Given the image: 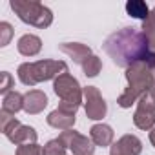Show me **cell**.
<instances>
[{"label":"cell","mask_w":155,"mask_h":155,"mask_svg":"<svg viewBox=\"0 0 155 155\" xmlns=\"http://www.w3.org/2000/svg\"><path fill=\"white\" fill-rule=\"evenodd\" d=\"M102 48L110 58L124 69L135 64H146L155 73V51L150 49L146 35L137 28H122L111 33Z\"/></svg>","instance_id":"obj_1"},{"label":"cell","mask_w":155,"mask_h":155,"mask_svg":"<svg viewBox=\"0 0 155 155\" xmlns=\"http://www.w3.org/2000/svg\"><path fill=\"white\" fill-rule=\"evenodd\" d=\"M126 81H128V88L117 99V104L120 108H131V104H135L140 97L150 93V88L155 82L153 71L146 64H135V66L128 68Z\"/></svg>","instance_id":"obj_2"},{"label":"cell","mask_w":155,"mask_h":155,"mask_svg":"<svg viewBox=\"0 0 155 155\" xmlns=\"http://www.w3.org/2000/svg\"><path fill=\"white\" fill-rule=\"evenodd\" d=\"M68 71L66 62L62 60H38V62H24L18 66V79L24 86H35L38 82L57 79Z\"/></svg>","instance_id":"obj_3"},{"label":"cell","mask_w":155,"mask_h":155,"mask_svg":"<svg viewBox=\"0 0 155 155\" xmlns=\"http://www.w3.org/2000/svg\"><path fill=\"white\" fill-rule=\"evenodd\" d=\"M53 91L57 93V97H60L58 110L77 113V110L81 108L82 99H84V88H81L79 81L73 75L62 73L60 77H57L53 82Z\"/></svg>","instance_id":"obj_4"},{"label":"cell","mask_w":155,"mask_h":155,"mask_svg":"<svg viewBox=\"0 0 155 155\" xmlns=\"http://www.w3.org/2000/svg\"><path fill=\"white\" fill-rule=\"evenodd\" d=\"M9 6L18 15V18L29 26L44 29V28L51 26V22H53L51 9L46 8L44 4L37 2V0H11Z\"/></svg>","instance_id":"obj_5"},{"label":"cell","mask_w":155,"mask_h":155,"mask_svg":"<svg viewBox=\"0 0 155 155\" xmlns=\"http://www.w3.org/2000/svg\"><path fill=\"white\" fill-rule=\"evenodd\" d=\"M0 130L2 133L17 146H24V144H35L37 142V131L31 126H24L20 124L13 115L2 111L0 113Z\"/></svg>","instance_id":"obj_6"},{"label":"cell","mask_w":155,"mask_h":155,"mask_svg":"<svg viewBox=\"0 0 155 155\" xmlns=\"http://www.w3.org/2000/svg\"><path fill=\"white\" fill-rule=\"evenodd\" d=\"M58 139L64 142L66 148H69L73 151V155H93L95 153L93 140L88 139L86 135H81L79 131H75V130L62 131Z\"/></svg>","instance_id":"obj_7"},{"label":"cell","mask_w":155,"mask_h":155,"mask_svg":"<svg viewBox=\"0 0 155 155\" xmlns=\"http://www.w3.org/2000/svg\"><path fill=\"white\" fill-rule=\"evenodd\" d=\"M84 110H86V117L91 120H101L108 111L106 101L102 99L101 91L95 86L84 88Z\"/></svg>","instance_id":"obj_8"},{"label":"cell","mask_w":155,"mask_h":155,"mask_svg":"<svg viewBox=\"0 0 155 155\" xmlns=\"http://www.w3.org/2000/svg\"><path fill=\"white\" fill-rule=\"evenodd\" d=\"M133 122L139 130H153L155 128V104L148 95L139 99L137 110L133 113Z\"/></svg>","instance_id":"obj_9"},{"label":"cell","mask_w":155,"mask_h":155,"mask_svg":"<svg viewBox=\"0 0 155 155\" xmlns=\"http://www.w3.org/2000/svg\"><path fill=\"white\" fill-rule=\"evenodd\" d=\"M142 142L135 135H122L110 150V155H140Z\"/></svg>","instance_id":"obj_10"},{"label":"cell","mask_w":155,"mask_h":155,"mask_svg":"<svg viewBox=\"0 0 155 155\" xmlns=\"http://www.w3.org/2000/svg\"><path fill=\"white\" fill-rule=\"evenodd\" d=\"M48 106V97L44 91L40 90H31L24 95V111L29 115H37L40 113L44 108Z\"/></svg>","instance_id":"obj_11"},{"label":"cell","mask_w":155,"mask_h":155,"mask_svg":"<svg viewBox=\"0 0 155 155\" xmlns=\"http://www.w3.org/2000/svg\"><path fill=\"white\" fill-rule=\"evenodd\" d=\"M58 48H60L62 53L69 55V57L73 58V62L81 64V66H82V62H84L86 58H90V57L93 55L91 49H90V46L81 44V42H64V44H60Z\"/></svg>","instance_id":"obj_12"},{"label":"cell","mask_w":155,"mask_h":155,"mask_svg":"<svg viewBox=\"0 0 155 155\" xmlns=\"http://www.w3.org/2000/svg\"><path fill=\"white\" fill-rule=\"evenodd\" d=\"M48 124L57 128V130H71L73 124H75V113H69V111H64V110H53L49 115H48Z\"/></svg>","instance_id":"obj_13"},{"label":"cell","mask_w":155,"mask_h":155,"mask_svg":"<svg viewBox=\"0 0 155 155\" xmlns=\"http://www.w3.org/2000/svg\"><path fill=\"white\" fill-rule=\"evenodd\" d=\"M17 48H18V53L24 55V57H35L40 49H42V40L37 37V35H22L17 42Z\"/></svg>","instance_id":"obj_14"},{"label":"cell","mask_w":155,"mask_h":155,"mask_svg":"<svg viewBox=\"0 0 155 155\" xmlns=\"http://www.w3.org/2000/svg\"><path fill=\"white\" fill-rule=\"evenodd\" d=\"M90 139L95 146H110L113 142V130L108 124H95L90 130Z\"/></svg>","instance_id":"obj_15"},{"label":"cell","mask_w":155,"mask_h":155,"mask_svg":"<svg viewBox=\"0 0 155 155\" xmlns=\"http://www.w3.org/2000/svg\"><path fill=\"white\" fill-rule=\"evenodd\" d=\"M24 110V95H20L18 91H9L8 95H4V101H2V111L9 113V115H15L17 111Z\"/></svg>","instance_id":"obj_16"},{"label":"cell","mask_w":155,"mask_h":155,"mask_svg":"<svg viewBox=\"0 0 155 155\" xmlns=\"http://www.w3.org/2000/svg\"><path fill=\"white\" fill-rule=\"evenodd\" d=\"M126 13L133 18H140L142 22L150 17L148 4L142 2V0H130V2H126Z\"/></svg>","instance_id":"obj_17"},{"label":"cell","mask_w":155,"mask_h":155,"mask_svg":"<svg viewBox=\"0 0 155 155\" xmlns=\"http://www.w3.org/2000/svg\"><path fill=\"white\" fill-rule=\"evenodd\" d=\"M140 31H142V33L146 35V38H148L150 49H151V51H155V8L150 11V17L142 22Z\"/></svg>","instance_id":"obj_18"},{"label":"cell","mask_w":155,"mask_h":155,"mask_svg":"<svg viewBox=\"0 0 155 155\" xmlns=\"http://www.w3.org/2000/svg\"><path fill=\"white\" fill-rule=\"evenodd\" d=\"M101 69H102V62L97 55H91L90 58H86L82 62V71L86 77H97L101 73Z\"/></svg>","instance_id":"obj_19"},{"label":"cell","mask_w":155,"mask_h":155,"mask_svg":"<svg viewBox=\"0 0 155 155\" xmlns=\"http://www.w3.org/2000/svg\"><path fill=\"white\" fill-rule=\"evenodd\" d=\"M44 155H66V146L60 139H51L44 146Z\"/></svg>","instance_id":"obj_20"},{"label":"cell","mask_w":155,"mask_h":155,"mask_svg":"<svg viewBox=\"0 0 155 155\" xmlns=\"http://www.w3.org/2000/svg\"><path fill=\"white\" fill-rule=\"evenodd\" d=\"M17 155H44V148L35 144H24L17 148Z\"/></svg>","instance_id":"obj_21"},{"label":"cell","mask_w":155,"mask_h":155,"mask_svg":"<svg viewBox=\"0 0 155 155\" xmlns=\"http://www.w3.org/2000/svg\"><path fill=\"white\" fill-rule=\"evenodd\" d=\"M13 37V28L8 22H0V46H8Z\"/></svg>","instance_id":"obj_22"},{"label":"cell","mask_w":155,"mask_h":155,"mask_svg":"<svg viewBox=\"0 0 155 155\" xmlns=\"http://www.w3.org/2000/svg\"><path fill=\"white\" fill-rule=\"evenodd\" d=\"M2 79H4V82H2V86H0V91L8 95L9 90L13 88V77H11L8 71H4V73H2Z\"/></svg>","instance_id":"obj_23"},{"label":"cell","mask_w":155,"mask_h":155,"mask_svg":"<svg viewBox=\"0 0 155 155\" xmlns=\"http://www.w3.org/2000/svg\"><path fill=\"white\" fill-rule=\"evenodd\" d=\"M148 95H150V99H151V102L155 104V82H153V86L150 88V93H148Z\"/></svg>","instance_id":"obj_24"},{"label":"cell","mask_w":155,"mask_h":155,"mask_svg":"<svg viewBox=\"0 0 155 155\" xmlns=\"http://www.w3.org/2000/svg\"><path fill=\"white\" fill-rule=\"evenodd\" d=\"M150 142H151V144H153V148H155V128L150 131Z\"/></svg>","instance_id":"obj_25"}]
</instances>
